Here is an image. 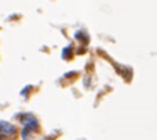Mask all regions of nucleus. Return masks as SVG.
<instances>
[{
    "mask_svg": "<svg viewBox=\"0 0 157 140\" xmlns=\"http://www.w3.org/2000/svg\"><path fill=\"white\" fill-rule=\"evenodd\" d=\"M22 124H24V129H22V140H28L29 138V133H32V131H36L39 128V122L32 114H26V116H22L21 118Z\"/></svg>",
    "mask_w": 157,
    "mask_h": 140,
    "instance_id": "obj_1",
    "label": "nucleus"
},
{
    "mask_svg": "<svg viewBox=\"0 0 157 140\" xmlns=\"http://www.w3.org/2000/svg\"><path fill=\"white\" fill-rule=\"evenodd\" d=\"M0 133H3V135H14L15 133V127L7 121H0Z\"/></svg>",
    "mask_w": 157,
    "mask_h": 140,
    "instance_id": "obj_2",
    "label": "nucleus"
},
{
    "mask_svg": "<svg viewBox=\"0 0 157 140\" xmlns=\"http://www.w3.org/2000/svg\"><path fill=\"white\" fill-rule=\"evenodd\" d=\"M71 50H72V47H66V50H63V51H62V57L68 58V57H69V52H71Z\"/></svg>",
    "mask_w": 157,
    "mask_h": 140,
    "instance_id": "obj_3",
    "label": "nucleus"
},
{
    "mask_svg": "<svg viewBox=\"0 0 157 140\" xmlns=\"http://www.w3.org/2000/svg\"><path fill=\"white\" fill-rule=\"evenodd\" d=\"M4 138H6V136L3 135V133H0V140H4Z\"/></svg>",
    "mask_w": 157,
    "mask_h": 140,
    "instance_id": "obj_4",
    "label": "nucleus"
}]
</instances>
